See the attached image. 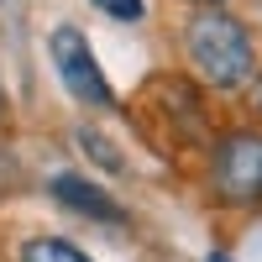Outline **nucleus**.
Returning a JSON list of instances; mask_svg holds the SVG:
<instances>
[{"label":"nucleus","instance_id":"nucleus-1","mask_svg":"<svg viewBox=\"0 0 262 262\" xmlns=\"http://www.w3.org/2000/svg\"><path fill=\"white\" fill-rule=\"evenodd\" d=\"M184 58L194 79L205 90H221V95H242L252 74H257V48H252V32L247 21H236L226 6H194L184 21Z\"/></svg>","mask_w":262,"mask_h":262},{"label":"nucleus","instance_id":"nucleus-2","mask_svg":"<svg viewBox=\"0 0 262 262\" xmlns=\"http://www.w3.org/2000/svg\"><path fill=\"white\" fill-rule=\"evenodd\" d=\"M205 179L215 205L226 210H262V131H226L210 142Z\"/></svg>","mask_w":262,"mask_h":262},{"label":"nucleus","instance_id":"nucleus-3","mask_svg":"<svg viewBox=\"0 0 262 262\" xmlns=\"http://www.w3.org/2000/svg\"><path fill=\"white\" fill-rule=\"evenodd\" d=\"M137 105H142L137 116L158 121V126H152V142H163V137L210 142V111H205L200 79H184V74H152Z\"/></svg>","mask_w":262,"mask_h":262},{"label":"nucleus","instance_id":"nucleus-4","mask_svg":"<svg viewBox=\"0 0 262 262\" xmlns=\"http://www.w3.org/2000/svg\"><path fill=\"white\" fill-rule=\"evenodd\" d=\"M48 53H53V69L63 79V90H69L79 105H90V111H116V90H111L100 58L90 53V37L79 27H53Z\"/></svg>","mask_w":262,"mask_h":262},{"label":"nucleus","instance_id":"nucleus-5","mask_svg":"<svg viewBox=\"0 0 262 262\" xmlns=\"http://www.w3.org/2000/svg\"><path fill=\"white\" fill-rule=\"evenodd\" d=\"M48 194H53L63 210H74V215H84V221H95V226H126V210L100 184L79 179V173H58V179L48 184Z\"/></svg>","mask_w":262,"mask_h":262},{"label":"nucleus","instance_id":"nucleus-6","mask_svg":"<svg viewBox=\"0 0 262 262\" xmlns=\"http://www.w3.org/2000/svg\"><path fill=\"white\" fill-rule=\"evenodd\" d=\"M16 262H90L69 236H32V242H21Z\"/></svg>","mask_w":262,"mask_h":262},{"label":"nucleus","instance_id":"nucleus-7","mask_svg":"<svg viewBox=\"0 0 262 262\" xmlns=\"http://www.w3.org/2000/svg\"><path fill=\"white\" fill-rule=\"evenodd\" d=\"M79 147L90 152V158H95L105 173H116V179L126 173V152H121L111 137H105V131H95V126H79Z\"/></svg>","mask_w":262,"mask_h":262},{"label":"nucleus","instance_id":"nucleus-8","mask_svg":"<svg viewBox=\"0 0 262 262\" xmlns=\"http://www.w3.org/2000/svg\"><path fill=\"white\" fill-rule=\"evenodd\" d=\"M90 6H95L100 16H111V21H126V27L147 16V0H90Z\"/></svg>","mask_w":262,"mask_h":262},{"label":"nucleus","instance_id":"nucleus-9","mask_svg":"<svg viewBox=\"0 0 262 262\" xmlns=\"http://www.w3.org/2000/svg\"><path fill=\"white\" fill-rule=\"evenodd\" d=\"M242 95H247V111H252V116L262 121V74H252V84H247Z\"/></svg>","mask_w":262,"mask_h":262},{"label":"nucleus","instance_id":"nucleus-10","mask_svg":"<svg viewBox=\"0 0 262 262\" xmlns=\"http://www.w3.org/2000/svg\"><path fill=\"white\" fill-rule=\"evenodd\" d=\"M194 6H226V0H194Z\"/></svg>","mask_w":262,"mask_h":262},{"label":"nucleus","instance_id":"nucleus-11","mask_svg":"<svg viewBox=\"0 0 262 262\" xmlns=\"http://www.w3.org/2000/svg\"><path fill=\"white\" fill-rule=\"evenodd\" d=\"M0 121H6V90H0Z\"/></svg>","mask_w":262,"mask_h":262},{"label":"nucleus","instance_id":"nucleus-12","mask_svg":"<svg viewBox=\"0 0 262 262\" xmlns=\"http://www.w3.org/2000/svg\"><path fill=\"white\" fill-rule=\"evenodd\" d=\"M210 262H231V257H210Z\"/></svg>","mask_w":262,"mask_h":262}]
</instances>
